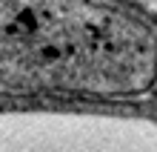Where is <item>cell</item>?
<instances>
[{"label": "cell", "mask_w": 157, "mask_h": 152, "mask_svg": "<svg viewBox=\"0 0 157 152\" xmlns=\"http://www.w3.org/2000/svg\"><path fill=\"white\" fill-rule=\"evenodd\" d=\"M66 126L29 118H0V152H69Z\"/></svg>", "instance_id": "obj_1"}]
</instances>
